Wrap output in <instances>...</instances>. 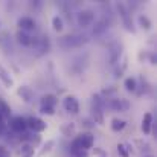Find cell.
I'll return each mask as SVG.
<instances>
[{
	"mask_svg": "<svg viewBox=\"0 0 157 157\" xmlns=\"http://www.w3.org/2000/svg\"><path fill=\"white\" fill-rule=\"evenodd\" d=\"M117 9L121 11V17H122V21H124L125 29H127V31L134 32L136 29H134V26H133V20H131V17H130V11H128L124 5H119V6H117Z\"/></svg>",
	"mask_w": 157,
	"mask_h": 157,
	"instance_id": "7",
	"label": "cell"
},
{
	"mask_svg": "<svg viewBox=\"0 0 157 157\" xmlns=\"http://www.w3.org/2000/svg\"><path fill=\"white\" fill-rule=\"evenodd\" d=\"M122 46L119 43H113L110 48H108V61L110 64H116L121 58V53H122Z\"/></svg>",
	"mask_w": 157,
	"mask_h": 157,
	"instance_id": "9",
	"label": "cell"
},
{
	"mask_svg": "<svg viewBox=\"0 0 157 157\" xmlns=\"http://www.w3.org/2000/svg\"><path fill=\"white\" fill-rule=\"evenodd\" d=\"M11 128L15 131V133H25L26 128H28V124H26V119L21 117V116H14L9 122Z\"/></svg>",
	"mask_w": 157,
	"mask_h": 157,
	"instance_id": "8",
	"label": "cell"
},
{
	"mask_svg": "<svg viewBox=\"0 0 157 157\" xmlns=\"http://www.w3.org/2000/svg\"><path fill=\"white\" fill-rule=\"evenodd\" d=\"M92 117H93L95 124L102 125L104 124V111H102V108H99L96 105H92Z\"/></svg>",
	"mask_w": 157,
	"mask_h": 157,
	"instance_id": "15",
	"label": "cell"
},
{
	"mask_svg": "<svg viewBox=\"0 0 157 157\" xmlns=\"http://www.w3.org/2000/svg\"><path fill=\"white\" fill-rule=\"evenodd\" d=\"M52 145H53L52 140H51V142H48V145H44V148H43V151H41V153H43V154H44V153H49V151H51V147H52Z\"/></svg>",
	"mask_w": 157,
	"mask_h": 157,
	"instance_id": "31",
	"label": "cell"
},
{
	"mask_svg": "<svg viewBox=\"0 0 157 157\" xmlns=\"http://www.w3.org/2000/svg\"><path fill=\"white\" fill-rule=\"evenodd\" d=\"M63 107L67 113H72V114L79 113V102H78L76 96H73V95H69L63 99Z\"/></svg>",
	"mask_w": 157,
	"mask_h": 157,
	"instance_id": "3",
	"label": "cell"
},
{
	"mask_svg": "<svg viewBox=\"0 0 157 157\" xmlns=\"http://www.w3.org/2000/svg\"><path fill=\"white\" fill-rule=\"evenodd\" d=\"M108 107H110L111 110H114V111L125 113V111L130 110L131 104H130L128 99H124V98H111V99L108 101Z\"/></svg>",
	"mask_w": 157,
	"mask_h": 157,
	"instance_id": "2",
	"label": "cell"
},
{
	"mask_svg": "<svg viewBox=\"0 0 157 157\" xmlns=\"http://www.w3.org/2000/svg\"><path fill=\"white\" fill-rule=\"evenodd\" d=\"M153 124H154V119H153V114L151 113H145L144 117H142V131L144 134H151V130H153Z\"/></svg>",
	"mask_w": 157,
	"mask_h": 157,
	"instance_id": "13",
	"label": "cell"
},
{
	"mask_svg": "<svg viewBox=\"0 0 157 157\" xmlns=\"http://www.w3.org/2000/svg\"><path fill=\"white\" fill-rule=\"evenodd\" d=\"M5 128H6V125H5V121H0V136L5 133Z\"/></svg>",
	"mask_w": 157,
	"mask_h": 157,
	"instance_id": "32",
	"label": "cell"
},
{
	"mask_svg": "<svg viewBox=\"0 0 157 157\" xmlns=\"http://www.w3.org/2000/svg\"><path fill=\"white\" fill-rule=\"evenodd\" d=\"M17 25H18L20 31L28 32V34L35 29V21H34V18H31V17H20L18 21H17Z\"/></svg>",
	"mask_w": 157,
	"mask_h": 157,
	"instance_id": "10",
	"label": "cell"
},
{
	"mask_svg": "<svg viewBox=\"0 0 157 157\" xmlns=\"http://www.w3.org/2000/svg\"><path fill=\"white\" fill-rule=\"evenodd\" d=\"M78 140H79V147L81 150L84 151H89L90 148H93V144H95V137L92 133H82L78 136Z\"/></svg>",
	"mask_w": 157,
	"mask_h": 157,
	"instance_id": "6",
	"label": "cell"
},
{
	"mask_svg": "<svg viewBox=\"0 0 157 157\" xmlns=\"http://www.w3.org/2000/svg\"><path fill=\"white\" fill-rule=\"evenodd\" d=\"M26 124H28V128H31V131L32 133H35V134H38V133H41V131H44L46 130V122L43 121V119H40V117H29V119H26Z\"/></svg>",
	"mask_w": 157,
	"mask_h": 157,
	"instance_id": "4",
	"label": "cell"
},
{
	"mask_svg": "<svg viewBox=\"0 0 157 157\" xmlns=\"http://www.w3.org/2000/svg\"><path fill=\"white\" fill-rule=\"evenodd\" d=\"M17 93H18V96L21 98V101L26 102V104H29V102L32 101V98H34V92H32V89L28 87V86H20L18 90H17Z\"/></svg>",
	"mask_w": 157,
	"mask_h": 157,
	"instance_id": "12",
	"label": "cell"
},
{
	"mask_svg": "<svg viewBox=\"0 0 157 157\" xmlns=\"http://www.w3.org/2000/svg\"><path fill=\"white\" fill-rule=\"evenodd\" d=\"M137 23H139V26H140L142 29H145V31H150V29L153 28V21L150 20V17H147V15H144V14H140V15L137 17Z\"/></svg>",
	"mask_w": 157,
	"mask_h": 157,
	"instance_id": "19",
	"label": "cell"
},
{
	"mask_svg": "<svg viewBox=\"0 0 157 157\" xmlns=\"http://www.w3.org/2000/svg\"><path fill=\"white\" fill-rule=\"evenodd\" d=\"M81 150V147H79V140H78V137L76 139H73V142H72V145H70V153L73 154V153H76V151H79ZM84 151V150H82Z\"/></svg>",
	"mask_w": 157,
	"mask_h": 157,
	"instance_id": "27",
	"label": "cell"
},
{
	"mask_svg": "<svg viewBox=\"0 0 157 157\" xmlns=\"http://www.w3.org/2000/svg\"><path fill=\"white\" fill-rule=\"evenodd\" d=\"M0 121H5V119H3V117H2V114H0Z\"/></svg>",
	"mask_w": 157,
	"mask_h": 157,
	"instance_id": "33",
	"label": "cell"
},
{
	"mask_svg": "<svg viewBox=\"0 0 157 157\" xmlns=\"http://www.w3.org/2000/svg\"><path fill=\"white\" fill-rule=\"evenodd\" d=\"M147 55H148V58H150V63H151V64L154 66V64L157 63V55H156L154 52H148Z\"/></svg>",
	"mask_w": 157,
	"mask_h": 157,
	"instance_id": "29",
	"label": "cell"
},
{
	"mask_svg": "<svg viewBox=\"0 0 157 157\" xmlns=\"http://www.w3.org/2000/svg\"><path fill=\"white\" fill-rule=\"evenodd\" d=\"M76 21H78V25H79L81 28L92 26L93 21H95V14H93V11H90V9H82V11H79L78 15H76Z\"/></svg>",
	"mask_w": 157,
	"mask_h": 157,
	"instance_id": "1",
	"label": "cell"
},
{
	"mask_svg": "<svg viewBox=\"0 0 157 157\" xmlns=\"http://www.w3.org/2000/svg\"><path fill=\"white\" fill-rule=\"evenodd\" d=\"M147 157H153V156H147Z\"/></svg>",
	"mask_w": 157,
	"mask_h": 157,
	"instance_id": "34",
	"label": "cell"
},
{
	"mask_svg": "<svg viewBox=\"0 0 157 157\" xmlns=\"http://www.w3.org/2000/svg\"><path fill=\"white\" fill-rule=\"evenodd\" d=\"M58 102L56 96L52 95V93H48L41 98V107H51V108H55V105Z\"/></svg>",
	"mask_w": 157,
	"mask_h": 157,
	"instance_id": "17",
	"label": "cell"
},
{
	"mask_svg": "<svg viewBox=\"0 0 157 157\" xmlns=\"http://www.w3.org/2000/svg\"><path fill=\"white\" fill-rule=\"evenodd\" d=\"M125 127H127V122H125L124 119H119V117H114V119H111L110 128H111L114 133H119V131H122Z\"/></svg>",
	"mask_w": 157,
	"mask_h": 157,
	"instance_id": "18",
	"label": "cell"
},
{
	"mask_svg": "<svg viewBox=\"0 0 157 157\" xmlns=\"http://www.w3.org/2000/svg\"><path fill=\"white\" fill-rule=\"evenodd\" d=\"M35 154V147H32L31 144H23L21 145V150H20V156L21 157H34Z\"/></svg>",
	"mask_w": 157,
	"mask_h": 157,
	"instance_id": "20",
	"label": "cell"
},
{
	"mask_svg": "<svg viewBox=\"0 0 157 157\" xmlns=\"http://www.w3.org/2000/svg\"><path fill=\"white\" fill-rule=\"evenodd\" d=\"M124 87H125V90L127 92H136L137 90V81H136V78H133V76H128V78H125V81H124Z\"/></svg>",
	"mask_w": 157,
	"mask_h": 157,
	"instance_id": "21",
	"label": "cell"
},
{
	"mask_svg": "<svg viewBox=\"0 0 157 157\" xmlns=\"http://www.w3.org/2000/svg\"><path fill=\"white\" fill-rule=\"evenodd\" d=\"M17 41L21 44V46H25V48H29V46H32V41H34V38L28 34V32H23V31H18L17 32Z\"/></svg>",
	"mask_w": 157,
	"mask_h": 157,
	"instance_id": "14",
	"label": "cell"
},
{
	"mask_svg": "<svg viewBox=\"0 0 157 157\" xmlns=\"http://www.w3.org/2000/svg\"><path fill=\"white\" fill-rule=\"evenodd\" d=\"M107 25H108V23H107L105 18H102L101 21H98L96 26H95V29H93V34H96V35H98V34H102L105 29H107Z\"/></svg>",
	"mask_w": 157,
	"mask_h": 157,
	"instance_id": "24",
	"label": "cell"
},
{
	"mask_svg": "<svg viewBox=\"0 0 157 157\" xmlns=\"http://www.w3.org/2000/svg\"><path fill=\"white\" fill-rule=\"evenodd\" d=\"M117 153L121 157H130V153H128V147L125 144H119L117 145Z\"/></svg>",
	"mask_w": 157,
	"mask_h": 157,
	"instance_id": "26",
	"label": "cell"
},
{
	"mask_svg": "<svg viewBox=\"0 0 157 157\" xmlns=\"http://www.w3.org/2000/svg\"><path fill=\"white\" fill-rule=\"evenodd\" d=\"M72 157H89V153L87 151H82V150H79V151H76V153H73Z\"/></svg>",
	"mask_w": 157,
	"mask_h": 157,
	"instance_id": "30",
	"label": "cell"
},
{
	"mask_svg": "<svg viewBox=\"0 0 157 157\" xmlns=\"http://www.w3.org/2000/svg\"><path fill=\"white\" fill-rule=\"evenodd\" d=\"M52 28L55 32H61L64 29V23H63V18L59 15H55L52 18Z\"/></svg>",
	"mask_w": 157,
	"mask_h": 157,
	"instance_id": "23",
	"label": "cell"
},
{
	"mask_svg": "<svg viewBox=\"0 0 157 157\" xmlns=\"http://www.w3.org/2000/svg\"><path fill=\"white\" fill-rule=\"evenodd\" d=\"M40 113H41V114H48V116H53V114H55V108H51V107H40Z\"/></svg>",
	"mask_w": 157,
	"mask_h": 157,
	"instance_id": "28",
	"label": "cell"
},
{
	"mask_svg": "<svg viewBox=\"0 0 157 157\" xmlns=\"http://www.w3.org/2000/svg\"><path fill=\"white\" fill-rule=\"evenodd\" d=\"M61 131H63L64 136H72L75 133V125L73 124H66V125H63Z\"/></svg>",
	"mask_w": 157,
	"mask_h": 157,
	"instance_id": "25",
	"label": "cell"
},
{
	"mask_svg": "<svg viewBox=\"0 0 157 157\" xmlns=\"http://www.w3.org/2000/svg\"><path fill=\"white\" fill-rule=\"evenodd\" d=\"M86 41H87V37H82V35H67V37H63L61 44L66 46V48H70V46H81Z\"/></svg>",
	"mask_w": 157,
	"mask_h": 157,
	"instance_id": "5",
	"label": "cell"
},
{
	"mask_svg": "<svg viewBox=\"0 0 157 157\" xmlns=\"http://www.w3.org/2000/svg\"><path fill=\"white\" fill-rule=\"evenodd\" d=\"M0 81H2V84H3L6 89L14 87V79H12L9 70H8L6 67H3L2 64H0Z\"/></svg>",
	"mask_w": 157,
	"mask_h": 157,
	"instance_id": "11",
	"label": "cell"
},
{
	"mask_svg": "<svg viewBox=\"0 0 157 157\" xmlns=\"http://www.w3.org/2000/svg\"><path fill=\"white\" fill-rule=\"evenodd\" d=\"M32 44H35V46H37V49H38V51H41V52H49V49H51V44H49L48 37H41V38H38V40L32 41Z\"/></svg>",
	"mask_w": 157,
	"mask_h": 157,
	"instance_id": "16",
	"label": "cell"
},
{
	"mask_svg": "<svg viewBox=\"0 0 157 157\" xmlns=\"http://www.w3.org/2000/svg\"><path fill=\"white\" fill-rule=\"evenodd\" d=\"M0 114H2L3 119H6V117L11 116V107L8 105V102H6L5 99H2V98H0Z\"/></svg>",
	"mask_w": 157,
	"mask_h": 157,
	"instance_id": "22",
	"label": "cell"
}]
</instances>
